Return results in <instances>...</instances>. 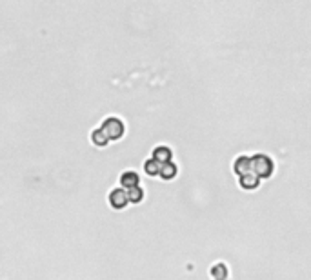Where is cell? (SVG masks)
Here are the masks:
<instances>
[{
	"instance_id": "1",
	"label": "cell",
	"mask_w": 311,
	"mask_h": 280,
	"mask_svg": "<svg viewBox=\"0 0 311 280\" xmlns=\"http://www.w3.org/2000/svg\"><path fill=\"white\" fill-rule=\"evenodd\" d=\"M249 158H251V171L259 176L260 180H262V178H269V176L273 175L275 166H273L271 157L264 155V153H257V155H253V157H249Z\"/></svg>"
},
{
	"instance_id": "2",
	"label": "cell",
	"mask_w": 311,
	"mask_h": 280,
	"mask_svg": "<svg viewBox=\"0 0 311 280\" xmlns=\"http://www.w3.org/2000/svg\"><path fill=\"white\" fill-rule=\"evenodd\" d=\"M100 129L106 133V137L110 138V140H120V138L124 137V122L119 119V117H108V119L102 122Z\"/></svg>"
},
{
	"instance_id": "3",
	"label": "cell",
	"mask_w": 311,
	"mask_h": 280,
	"mask_svg": "<svg viewBox=\"0 0 311 280\" xmlns=\"http://www.w3.org/2000/svg\"><path fill=\"white\" fill-rule=\"evenodd\" d=\"M110 204H111V208L113 209H124L126 206L130 204V200H128V191L122 190V188H115V190H111Z\"/></svg>"
},
{
	"instance_id": "4",
	"label": "cell",
	"mask_w": 311,
	"mask_h": 280,
	"mask_svg": "<svg viewBox=\"0 0 311 280\" xmlns=\"http://www.w3.org/2000/svg\"><path fill=\"white\" fill-rule=\"evenodd\" d=\"M233 169H235V175L239 176V178L244 175H249V173H253V171H251V158H249L248 155L237 157V160H235V164H233Z\"/></svg>"
},
{
	"instance_id": "5",
	"label": "cell",
	"mask_w": 311,
	"mask_h": 280,
	"mask_svg": "<svg viewBox=\"0 0 311 280\" xmlns=\"http://www.w3.org/2000/svg\"><path fill=\"white\" fill-rule=\"evenodd\" d=\"M153 160H157L160 166L168 164V162H173V151L169 146H157L153 149V155H151Z\"/></svg>"
},
{
	"instance_id": "6",
	"label": "cell",
	"mask_w": 311,
	"mask_h": 280,
	"mask_svg": "<svg viewBox=\"0 0 311 280\" xmlns=\"http://www.w3.org/2000/svg\"><path fill=\"white\" fill-rule=\"evenodd\" d=\"M140 184V176L135 173V171H124L120 175V188L122 190H133V188H139Z\"/></svg>"
},
{
	"instance_id": "7",
	"label": "cell",
	"mask_w": 311,
	"mask_h": 280,
	"mask_svg": "<svg viewBox=\"0 0 311 280\" xmlns=\"http://www.w3.org/2000/svg\"><path fill=\"white\" fill-rule=\"evenodd\" d=\"M239 184L240 188H244V190L251 191V190H257L260 184V178L255 173H249V175H244V176H240L239 178Z\"/></svg>"
},
{
	"instance_id": "8",
	"label": "cell",
	"mask_w": 311,
	"mask_h": 280,
	"mask_svg": "<svg viewBox=\"0 0 311 280\" xmlns=\"http://www.w3.org/2000/svg\"><path fill=\"white\" fill-rule=\"evenodd\" d=\"M177 164L175 162H168V164H164L162 167H160V178H164V180H173L175 176H177Z\"/></svg>"
},
{
	"instance_id": "9",
	"label": "cell",
	"mask_w": 311,
	"mask_h": 280,
	"mask_svg": "<svg viewBox=\"0 0 311 280\" xmlns=\"http://www.w3.org/2000/svg\"><path fill=\"white\" fill-rule=\"evenodd\" d=\"M91 142L95 144V146H98V147H104V146H108L110 138L106 137V133L102 131L100 128H96V129L91 131Z\"/></svg>"
},
{
	"instance_id": "10",
	"label": "cell",
	"mask_w": 311,
	"mask_h": 280,
	"mask_svg": "<svg viewBox=\"0 0 311 280\" xmlns=\"http://www.w3.org/2000/svg\"><path fill=\"white\" fill-rule=\"evenodd\" d=\"M211 276L213 280H226L228 278V266L222 262H217L215 266L211 267Z\"/></svg>"
},
{
	"instance_id": "11",
	"label": "cell",
	"mask_w": 311,
	"mask_h": 280,
	"mask_svg": "<svg viewBox=\"0 0 311 280\" xmlns=\"http://www.w3.org/2000/svg\"><path fill=\"white\" fill-rule=\"evenodd\" d=\"M160 164H158L157 160H153V158H149V160L144 162V171H146V175L149 176H158L160 175Z\"/></svg>"
},
{
	"instance_id": "12",
	"label": "cell",
	"mask_w": 311,
	"mask_h": 280,
	"mask_svg": "<svg viewBox=\"0 0 311 280\" xmlns=\"http://www.w3.org/2000/svg\"><path fill=\"white\" fill-rule=\"evenodd\" d=\"M144 199V190L142 188H133V190H128V200H130V204H139L142 202Z\"/></svg>"
}]
</instances>
